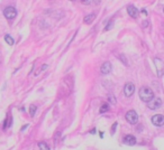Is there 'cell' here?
Masks as SVG:
<instances>
[{"label":"cell","instance_id":"3957f363","mask_svg":"<svg viewBox=\"0 0 164 150\" xmlns=\"http://www.w3.org/2000/svg\"><path fill=\"white\" fill-rule=\"evenodd\" d=\"M3 15L7 19H14L16 16H17V11L14 7H7L6 9L3 10Z\"/></svg>","mask_w":164,"mask_h":150},{"label":"cell","instance_id":"30bf717a","mask_svg":"<svg viewBox=\"0 0 164 150\" xmlns=\"http://www.w3.org/2000/svg\"><path fill=\"white\" fill-rule=\"evenodd\" d=\"M94 18H96V15H94V14H90V15L85 16L83 20H84V22H85V24H91L93 20H94Z\"/></svg>","mask_w":164,"mask_h":150},{"label":"cell","instance_id":"9a60e30c","mask_svg":"<svg viewBox=\"0 0 164 150\" xmlns=\"http://www.w3.org/2000/svg\"><path fill=\"white\" fill-rule=\"evenodd\" d=\"M108 101H109L111 104H116V99H115V96H113V94H109V95H108Z\"/></svg>","mask_w":164,"mask_h":150},{"label":"cell","instance_id":"5bb4252c","mask_svg":"<svg viewBox=\"0 0 164 150\" xmlns=\"http://www.w3.org/2000/svg\"><path fill=\"white\" fill-rule=\"evenodd\" d=\"M107 111H109V105L107 103H105V104L101 105V108H100V113H106Z\"/></svg>","mask_w":164,"mask_h":150},{"label":"cell","instance_id":"2e32d148","mask_svg":"<svg viewBox=\"0 0 164 150\" xmlns=\"http://www.w3.org/2000/svg\"><path fill=\"white\" fill-rule=\"evenodd\" d=\"M113 20H110V21H109V24L106 26L105 30H109L110 28H113Z\"/></svg>","mask_w":164,"mask_h":150},{"label":"cell","instance_id":"8992f818","mask_svg":"<svg viewBox=\"0 0 164 150\" xmlns=\"http://www.w3.org/2000/svg\"><path fill=\"white\" fill-rule=\"evenodd\" d=\"M152 123L156 127H161L164 124V117L162 114H156L152 117Z\"/></svg>","mask_w":164,"mask_h":150},{"label":"cell","instance_id":"7c38bea8","mask_svg":"<svg viewBox=\"0 0 164 150\" xmlns=\"http://www.w3.org/2000/svg\"><path fill=\"white\" fill-rule=\"evenodd\" d=\"M36 110H37L36 105H34V104H31V107H29V114H31V117H34V115H35V113H36Z\"/></svg>","mask_w":164,"mask_h":150},{"label":"cell","instance_id":"7a4b0ae2","mask_svg":"<svg viewBox=\"0 0 164 150\" xmlns=\"http://www.w3.org/2000/svg\"><path fill=\"white\" fill-rule=\"evenodd\" d=\"M125 118H126L127 122H129L131 124H135V123H137V121H138V115H137L136 111H134V110L128 111V112L126 113Z\"/></svg>","mask_w":164,"mask_h":150},{"label":"cell","instance_id":"5b68a950","mask_svg":"<svg viewBox=\"0 0 164 150\" xmlns=\"http://www.w3.org/2000/svg\"><path fill=\"white\" fill-rule=\"evenodd\" d=\"M134 91H135V86H134L133 83H131V82H128V83L125 85V88H124V93H125V95H126L127 98H129V96L133 95Z\"/></svg>","mask_w":164,"mask_h":150},{"label":"cell","instance_id":"ac0fdd59","mask_svg":"<svg viewBox=\"0 0 164 150\" xmlns=\"http://www.w3.org/2000/svg\"><path fill=\"white\" fill-rule=\"evenodd\" d=\"M119 60H122L124 64H125V65H127V60H125V56H124V55H120V56H119Z\"/></svg>","mask_w":164,"mask_h":150},{"label":"cell","instance_id":"6da1fadb","mask_svg":"<svg viewBox=\"0 0 164 150\" xmlns=\"http://www.w3.org/2000/svg\"><path fill=\"white\" fill-rule=\"evenodd\" d=\"M139 98L143 102H150L154 98V93L153 91L151 90L150 88L147 86H143L141 90H139Z\"/></svg>","mask_w":164,"mask_h":150},{"label":"cell","instance_id":"8fae6325","mask_svg":"<svg viewBox=\"0 0 164 150\" xmlns=\"http://www.w3.org/2000/svg\"><path fill=\"white\" fill-rule=\"evenodd\" d=\"M38 148H40V150H50L49 146H47L46 142H44V141L38 142Z\"/></svg>","mask_w":164,"mask_h":150},{"label":"cell","instance_id":"52a82bcc","mask_svg":"<svg viewBox=\"0 0 164 150\" xmlns=\"http://www.w3.org/2000/svg\"><path fill=\"white\" fill-rule=\"evenodd\" d=\"M124 143L127 145V146H134L136 143V138L132 136V134H127L124 137Z\"/></svg>","mask_w":164,"mask_h":150},{"label":"cell","instance_id":"ba28073f","mask_svg":"<svg viewBox=\"0 0 164 150\" xmlns=\"http://www.w3.org/2000/svg\"><path fill=\"white\" fill-rule=\"evenodd\" d=\"M101 74L103 75H107V74H109L110 72H111V64L109 63V62H105L102 65H101Z\"/></svg>","mask_w":164,"mask_h":150},{"label":"cell","instance_id":"4fadbf2b","mask_svg":"<svg viewBox=\"0 0 164 150\" xmlns=\"http://www.w3.org/2000/svg\"><path fill=\"white\" fill-rule=\"evenodd\" d=\"M5 40L7 41L8 45H10V46L14 45V39L11 38V36H9V35H5Z\"/></svg>","mask_w":164,"mask_h":150},{"label":"cell","instance_id":"e0dca14e","mask_svg":"<svg viewBox=\"0 0 164 150\" xmlns=\"http://www.w3.org/2000/svg\"><path fill=\"white\" fill-rule=\"evenodd\" d=\"M116 128H117V122H115L113 124V128H111V131H110V133L111 134H115V132H116Z\"/></svg>","mask_w":164,"mask_h":150},{"label":"cell","instance_id":"ffe728a7","mask_svg":"<svg viewBox=\"0 0 164 150\" xmlns=\"http://www.w3.org/2000/svg\"><path fill=\"white\" fill-rule=\"evenodd\" d=\"M80 1L84 5H89V0H80Z\"/></svg>","mask_w":164,"mask_h":150},{"label":"cell","instance_id":"d6986e66","mask_svg":"<svg viewBox=\"0 0 164 150\" xmlns=\"http://www.w3.org/2000/svg\"><path fill=\"white\" fill-rule=\"evenodd\" d=\"M100 2H101V0H93V3H94L96 6H99Z\"/></svg>","mask_w":164,"mask_h":150},{"label":"cell","instance_id":"7402d4cb","mask_svg":"<svg viewBox=\"0 0 164 150\" xmlns=\"http://www.w3.org/2000/svg\"><path fill=\"white\" fill-rule=\"evenodd\" d=\"M163 11H164V9H163Z\"/></svg>","mask_w":164,"mask_h":150},{"label":"cell","instance_id":"44dd1931","mask_svg":"<svg viewBox=\"0 0 164 150\" xmlns=\"http://www.w3.org/2000/svg\"><path fill=\"white\" fill-rule=\"evenodd\" d=\"M96 132H97V130H96V129H94V128H93L92 130L90 131V133H91V134H94V133H96Z\"/></svg>","mask_w":164,"mask_h":150},{"label":"cell","instance_id":"277c9868","mask_svg":"<svg viewBox=\"0 0 164 150\" xmlns=\"http://www.w3.org/2000/svg\"><path fill=\"white\" fill-rule=\"evenodd\" d=\"M162 105V100L161 99H152L150 102H147V107L151 110H156Z\"/></svg>","mask_w":164,"mask_h":150},{"label":"cell","instance_id":"9c48e42d","mask_svg":"<svg viewBox=\"0 0 164 150\" xmlns=\"http://www.w3.org/2000/svg\"><path fill=\"white\" fill-rule=\"evenodd\" d=\"M127 11H128V15H129L131 17H133V18H137V17H138V15H139L138 9H137V8H135V7L132 6V5L127 7Z\"/></svg>","mask_w":164,"mask_h":150}]
</instances>
